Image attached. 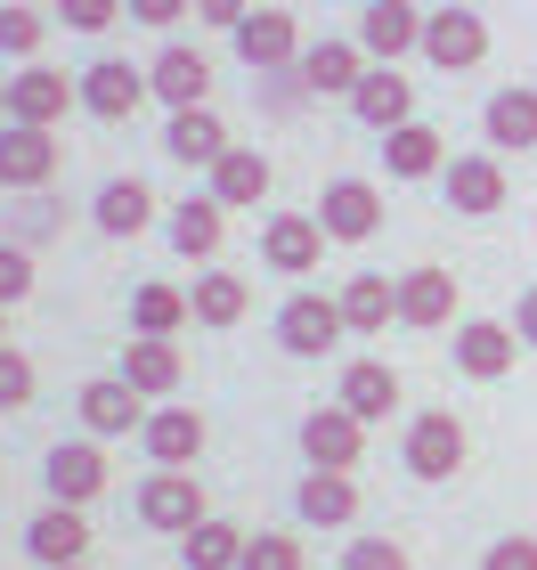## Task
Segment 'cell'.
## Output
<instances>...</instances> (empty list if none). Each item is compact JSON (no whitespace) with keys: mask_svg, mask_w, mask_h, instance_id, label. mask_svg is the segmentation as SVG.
Here are the masks:
<instances>
[{"mask_svg":"<svg viewBox=\"0 0 537 570\" xmlns=\"http://www.w3.org/2000/svg\"><path fill=\"white\" fill-rule=\"evenodd\" d=\"M480 58H489V24H480L473 9H456V0H448V9L424 17V66H440L456 82V73H473Z\"/></svg>","mask_w":537,"mask_h":570,"instance_id":"1","label":"cell"},{"mask_svg":"<svg viewBox=\"0 0 537 570\" xmlns=\"http://www.w3.org/2000/svg\"><path fill=\"white\" fill-rule=\"evenodd\" d=\"M350 334L342 318V294H294L286 309H277V343H286L294 358H326Z\"/></svg>","mask_w":537,"mask_h":570,"instance_id":"2","label":"cell"},{"mask_svg":"<svg viewBox=\"0 0 537 570\" xmlns=\"http://www.w3.org/2000/svg\"><path fill=\"white\" fill-rule=\"evenodd\" d=\"M407 473H416V481H456V473H465V424H456L448 416V407H431V416H416V424H407Z\"/></svg>","mask_w":537,"mask_h":570,"instance_id":"3","label":"cell"},{"mask_svg":"<svg viewBox=\"0 0 537 570\" xmlns=\"http://www.w3.org/2000/svg\"><path fill=\"white\" fill-rule=\"evenodd\" d=\"M358 449H367V424H358L342 400H335V407H310V416H301V456H310V473H350Z\"/></svg>","mask_w":537,"mask_h":570,"instance_id":"4","label":"cell"},{"mask_svg":"<svg viewBox=\"0 0 537 570\" xmlns=\"http://www.w3.org/2000/svg\"><path fill=\"white\" fill-rule=\"evenodd\" d=\"M139 522L163 530V538H188L196 522H212V513H203V489L188 473H147L139 481Z\"/></svg>","mask_w":537,"mask_h":570,"instance_id":"5","label":"cell"},{"mask_svg":"<svg viewBox=\"0 0 537 570\" xmlns=\"http://www.w3.org/2000/svg\"><path fill=\"white\" fill-rule=\"evenodd\" d=\"M358 49H367L375 66H399L407 49H424V9H416V0H367V17H358Z\"/></svg>","mask_w":537,"mask_h":570,"instance_id":"6","label":"cell"},{"mask_svg":"<svg viewBox=\"0 0 537 570\" xmlns=\"http://www.w3.org/2000/svg\"><path fill=\"white\" fill-rule=\"evenodd\" d=\"M261 262H269L277 277H310V269L326 262V228H318V213H277V220L261 228Z\"/></svg>","mask_w":537,"mask_h":570,"instance_id":"7","label":"cell"},{"mask_svg":"<svg viewBox=\"0 0 537 570\" xmlns=\"http://www.w3.org/2000/svg\"><path fill=\"white\" fill-rule=\"evenodd\" d=\"M49 481V505H90L98 489H107V456H98V440H58L41 464Z\"/></svg>","mask_w":537,"mask_h":570,"instance_id":"8","label":"cell"},{"mask_svg":"<svg viewBox=\"0 0 537 570\" xmlns=\"http://www.w3.org/2000/svg\"><path fill=\"white\" fill-rule=\"evenodd\" d=\"M82 424H90V440H122V432H147V416H156V407H147L131 383L122 375H98V383H82Z\"/></svg>","mask_w":537,"mask_h":570,"instance_id":"9","label":"cell"},{"mask_svg":"<svg viewBox=\"0 0 537 570\" xmlns=\"http://www.w3.org/2000/svg\"><path fill=\"white\" fill-rule=\"evenodd\" d=\"M73 98H82V90H73L58 66H24L17 82H9V122H33V131H58Z\"/></svg>","mask_w":537,"mask_h":570,"instance_id":"10","label":"cell"},{"mask_svg":"<svg viewBox=\"0 0 537 570\" xmlns=\"http://www.w3.org/2000/svg\"><path fill=\"white\" fill-rule=\"evenodd\" d=\"M318 228L335 245H367L375 228H382V196L367 188V179H335V188L318 196Z\"/></svg>","mask_w":537,"mask_h":570,"instance_id":"11","label":"cell"},{"mask_svg":"<svg viewBox=\"0 0 537 570\" xmlns=\"http://www.w3.org/2000/svg\"><path fill=\"white\" fill-rule=\"evenodd\" d=\"M237 58L245 66H261V73H294L301 66V33H294V17L286 9H252L237 24Z\"/></svg>","mask_w":537,"mask_h":570,"instance_id":"12","label":"cell"},{"mask_svg":"<svg viewBox=\"0 0 537 570\" xmlns=\"http://www.w3.org/2000/svg\"><path fill=\"white\" fill-rule=\"evenodd\" d=\"M139 449L156 456V473H188V464L203 456V416L196 407H156V416H147V432H139Z\"/></svg>","mask_w":537,"mask_h":570,"instance_id":"13","label":"cell"},{"mask_svg":"<svg viewBox=\"0 0 537 570\" xmlns=\"http://www.w3.org/2000/svg\"><path fill=\"white\" fill-rule=\"evenodd\" d=\"M514 358H521V334L505 318H465V326H456V367H465L473 383H497Z\"/></svg>","mask_w":537,"mask_h":570,"instance_id":"14","label":"cell"},{"mask_svg":"<svg viewBox=\"0 0 537 570\" xmlns=\"http://www.w3.org/2000/svg\"><path fill=\"white\" fill-rule=\"evenodd\" d=\"M147 90H156V82H147V73H131V58H98V66L82 73V107H90L98 122H131Z\"/></svg>","mask_w":537,"mask_h":570,"instance_id":"15","label":"cell"},{"mask_svg":"<svg viewBox=\"0 0 537 570\" xmlns=\"http://www.w3.org/2000/svg\"><path fill=\"white\" fill-rule=\"evenodd\" d=\"M350 115L367 122V131H399V122H416V90H407L399 66H367V82L350 90Z\"/></svg>","mask_w":537,"mask_h":570,"instance_id":"16","label":"cell"},{"mask_svg":"<svg viewBox=\"0 0 537 570\" xmlns=\"http://www.w3.org/2000/svg\"><path fill=\"white\" fill-rule=\"evenodd\" d=\"M24 554L49 562V570H73L90 554V522H82V505H49L33 513V530H24Z\"/></svg>","mask_w":537,"mask_h":570,"instance_id":"17","label":"cell"},{"mask_svg":"<svg viewBox=\"0 0 537 570\" xmlns=\"http://www.w3.org/2000/svg\"><path fill=\"white\" fill-rule=\"evenodd\" d=\"M49 171H58V131L9 122V131H0V188H41Z\"/></svg>","mask_w":537,"mask_h":570,"instance_id":"18","label":"cell"},{"mask_svg":"<svg viewBox=\"0 0 537 570\" xmlns=\"http://www.w3.org/2000/svg\"><path fill=\"white\" fill-rule=\"evenodd\" d=\"M399 326H424V334H431V326H456V277L431 269V262L407 269V277H399Z\"/></svg>","mask_w":537,"mask_h":570,"instance_id":"19","label":"cell"},{"mask_svg":"<svg viewBox=\"0 0 537 570\" xmlns=\"http://www.w3.org/2000/svg\"><path fill=\"white\" fill-rule=\"evenodd\" d=\"M358 82H367V49H358V41H318V49H301V90L350 98Z\"/></svg>","mask_w":537,"mask_h":570,"instance_id":"20","label":"cell"},{"mask_svg":"<svg viewBox=\"0 0 537 570\" xmlns=\"http://www.w3.org/2000/svg\"><path fill=\"white\" fill-rule=\"evenodd\" d=\"M448 204L465 220H489L505 204V164H497V155H456V164H448Z\"/></svg>","mask_w":537,"mask_h":570,"instance_id":"21","label":"cell"},{"mask_svg":"<svg viewBox=\"0 0 537 570\" xmlns=\"http://www.w3.org/2000/svg\"><path fill=\"white\" fill-rule=\"evenodd\" d=\"M179 351L163 343V334H131V351H122V383H131L139 400H171L179 392Z\"/></svg>","mask_w":537,"mask_h":570,"instance_id":"22","label":"cell"},{"mask_svg":"<svg viewBox=\"0 0 537 570\" xmlns=\"http://www.w3.org/2000/svg\"><path fill=\"white\" fill-rule=\"evenodd\" d=\"M382 171H391V179H431V171H448V139L431 131V122H399V131H382Z\"/></svg>","mask_w":537,"mask_h":570,"instance_id":"23","label":"cell"},{"mask_svg":"<svg viewBox=\"0 0 537 570\" xmlns=\"http://www.w3.org/2000/svg\"><path fill=\"white\" fill-rule=\"evenodd\" d=\"M480 131H489L497 155H529L537 147V90H497L480 107Z\"/></svg>","mask_w":537,"mask_h":570,"instance_id":"24","label":"cell"},{"mask_svg":"<svg viewBox=\"0 0 537 570\" xmlns=\"http://www.w3.org/2000/svg\"><path fill=\"white\" fill-rule=\"evenodd\" d=\"M147 82H156V98H163L171 115L179 107H203V90H212V58H203V49H163Z\"/></svg>","mask_w":537,"mask_h":570,"instance_id":"25","label":"cell"},{"mask_svg":"<svg viewBox=\"0 0 537 570\" xmlns=\"http://www.w3.org/2000/svg\"><path fill=\"white\" fill-rule=\"evenodd\" d=\"M342 407L358 424H382L399 407V375L382 367V358H350V367H342Z\"/></svg>","mask_w":537,"mask_h":570,"instance_id":"26","label":"cell"},{"mask_svg":"<svg viewBox=\"0 0 537 570\" xmlns=\"http://www.w3.org/2000/svg\"><path fill=\"white\" fill-rule=\"evenodd\" d=\"M163 147L179 155V164H203V171H212L220 155H228V122H220L212 107H179L171 131H163Z\"/></svg>","mask_w":537,"mask_h":570,"instance_id":"27","label":"cell"},{"mask_svg":"<svg viewBox=\"0 0 537 570\" xmlns=\"http://www.w3.org/2000/svg\"><path fill=\"white\" fill-rule=\"evenodd\" d=\"M203 196H220L228 213H237V204H261L269 196V155L261 147H228L212 164V188H203Z\"/></svg>","mask_w":537,"mask_h":570,"instance_id":"28","label":"cell"},{"mask_svg":"<svg viewBox=\"0 0 537 570\" xmlns=\"http://www.w3.org/2000/svg\"><path fill=\"white\" fill-rule=\"evenodd\" d=\"M220 228H228V204H220V196L171 204V245L188 253V262H212V253H220Z\"/></svg>","mask_w":537,"mask_h":570,"instance_id":"29","label":"cell"},{"mask_svg":"<svg viewBox=\"0 0 537 570\" xmlns=\"http://www.w3.org/2000/svg\"><path fill=\"white\" fill-rule=\"evenodd\" d=\"M90 213H98V228H107V237H139V228L156 220V188H147V179H107Z\"/></svg>","mask_w":537,"mask_h":570,"instance_id":"30","label":"cell"},{"mask_svg":"<svg viewBox=\"0 0 537 570\" xmlns=\"http://www.w3.org/2000/svg\"><path fill=\"white\" fill-rule=\"evenodd\" d=\"M294 513H301V522H318V530H342L358 513V481L350 473H310L294 489Z\"/></svg>","mask_w":537,"mask_h":570,"instance_id":"31","label":"cell"},{"mask_svg":"<svg viewBox=\"0 0 537 570\" xmlns=\"http://www.w3.org/2000/svg\"><path fill=\"white\" fill-rule=\"evenodd\" d=\"M342 318H350V334H382V326L399 318V285L375 277V269H358V277L342 285Z\"/></svg>","mask_w":537,"mask_h":570,"instance_id":"32","label":"cell"},{"mask_svg":"<svg viewBox=\"0 0 537 570\" xmlns=\"http://www.w3.org/2000/svg\"><path fill=\"white\" fill-rule=\"evenodd\" d=\"M188 302H196V326H237L252 294H245L237 269H203V277L188 285Z\"/></svg>","mask_w":537,"mask_h":570,"instance_id":"33","label":"cell"},{"mask_svg":"<svg viewBox=\"0 0 537 570\" xmlns=\"http://www.w3.org/2000/svg\"><path fill=\"white\" fill-rule=\"evenodd\" d=\"M188 318H196V302L179 294V285H139V294H131V326L139 334H163V343H171Z\"/></svg>","mask_w":537,"mask_h":570,"instance_id":"34","label":"cell"},{"mask_svg":"<svg viewBox=\"0 0 537 570\" xmlns=\"http://www.w3.org/2000/svg\"><path fill=\"white\" fill-rule=\"evenodd\" d=\"M179 562H188V570H237V562H245V530L196 522L188 538H179Z\"/></svg>","mask_w":537,"mask_h":570,"instance_id":"35","label":"cell"},{"mask_svg":"<svg viewBox=\"0 0 537 570\" xmlns=\"http://www.w3.org/2000/svg\"><path fill=\"white\" fill-rule=\"evenodd\" d=\"M237 570H301V547L286 530H261V538H245V562Z\"/></svg>","mask_w":537,"mask_h":570,"instance_id":"36","label":"cell"},{"mask_svg":"<svg viewBox=\"0 0 537 570\" xmlns=\"http://www.w3.org/2000/svg\"><path fill=\"white\" fill-rule=\"evenodd\" d=\"M24 400H33V358H24V351H0V416H17Z\"/></svg>","mask_w":537,"mask_h":570,"instance_id":"37","label":"cell"},{"mask_svg":"<svg viewBox=\"0 0 537 570\" xmlns=\"http://www.w3.org/2000/svg\"><path fill=\"white\" fill-rule=\"evenodd\" d=\"M24 294H33V253H24V245H0V309H17Z\"/></svg>","mask_w":537,"mask_h":570,"instance_id":"38","label":"cell"},{"mask_svg":"<svg viewBox=\"0 0 537 570\" xmlns=\"http://www.w3.org/2000/svg\"><path fill=\"white\" fill-rule=\"evenodd\" d=\"M342 570H407V547H391V538H350Z\"/></svg>","mask_w":537,"mask_h":570,"instance_id":"39","label":"cell"},{"mask_svg":"<svg viewBox=\"0 0 537 570\" xmlns=\"http://www.w3.org/2000/svg\"><path fill=\"white\" fill-rule=\"evenodd\" d=\"M0 49H9V58H33L41 49V17L33 9H0Z\"/></svg>","mask_w":537,"mask_h":570,"instance_id":"40","label":"cell"},{"mask_svg":"<svg viewBox=\"0 0 537 570\" xmlns=\"http://www.w3.org/2000/svg\"><path fill=\"white\" fill-rule=\"evenodd\" d=\"M58 17L73 24V33H107V24L122 17V0H58Z\"/></svg>","mask_w":537,"mask_h":570,"instance_id":"41","label":"cell"},{"mask_svg":"<svg viewBox=\"0 0 537 570\" xmlns=\"http://www.w3.org/2000/svg\"><path fill=\"white\" fill-rule=\"evenodd\" d=\"M480 570H537V538H497V547L480 554Z\"/></svg>","mask_w":537,"mask_h":570,"instance_id":"42","label":"cell"},{"mask_svg":"<svg viewBox=\"0 0 537 570\" xmlns=\"http://www.w3.org/2000/svg\"><path fill=\"white\" fill-rule=\"evenodd\" d=\"M188 9H196V0H131V17H139V24H179Z\"/></svg>","mask_w":537,"mask_h":570,"instance_id":"43","label":"cell"},{"mask_svg":"<svg viewBox=\"0 0 537 570\" xmlns=\"http://www.w3.org/2000/svg\"><path fill=\"white\" fill-rule=\"evenodd\" d=\"M196 17H203V24H228V33H237L252 9H245V0H196Z\"/></svg>","mask_w":537,"mask_h":570,"instance_id":"44","label":"cell"},{"mask_svg":"<svg viewBox=\"0 0 537 570\" xmlns=\"http://www.w3.org/2000/svg\"><path fill=\"white\" fill-rule=\"evenodd\" d=\"M514 334L537 351V285H521V309H514Z\"/></svg>","mask_w":537,"mask_h":570,"instance_id":"45","label":"cell"},{"mask_svg":"<svg viewBox=\"0 0 537 570\" xmlns=\"http://www.w3.org/2000/svg\"><path fill=\"white\" fill-rule=\"evenodd\" d=\"M0 351H9V309H0Z\"/></svg>","mask_w":537,"mask_h":570,"instance_id":"46","label":"cell"},{"mask_svg":"<svg viewBox=\"0 0 537 570\" xmlns=\"http://www.w3.org/2000/svg\"><path fill=\"white\" fill-rule=\"evenodd\" d=\"M0 115H9V82H0Z\"/></svg>","mask_w":537,"mask_h":570,"instance_id":"47","label":"cell"},{"mask_svg":"<svg viewBox=\"0 0 537 570\" xmlns=\"http://www.w3.org/2000/svg\"><path fill=\"white\" fill-rule=\"evenodd\" d=\"M73 570H82V562H73Z\"/></svg>","mask_w":537,"mask_h":570,"instance_id":"48","label":"cell"}]
</instances>
